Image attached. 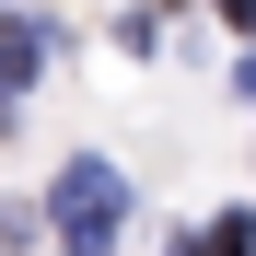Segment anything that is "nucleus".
Segmentation results:
<instances>
[{"mask_svg":"<svg viewBox=\"0 0 256 256\" xmlns=\"http://www.w3.org/2000/svg\"><path fill=\"white\" fill-rule=\"evenodd\" d=\"M116 210H128V186L105 175V163H70V175H58V222H70L82 244H105V233H116Z\"/></svg>","mask_w":256,"mask_h":256,"instance_id":"nucleus-1","label":"nucleus"},{"mask_svg":"<svg viewBox=\"0 0 256 256\" xmlns=\"http://www.w3.org/2000/svg\"><path fill=\"white\" fill-rule=\"evenodd\" d=\"M186 256H256V233H244V222H210V233H198Z\"/></svg>","mask_w":256,"mask_h":256,"instance_id":"nucleus-2","label":"nucleus"},{"mask_svg":"<svg viewBox=\"0 0 256 256\" xmlns=\"http://www.w3.org/2000/svg\"><path fill=\"white\" fill-rule=\"evenodd\" d=\"M222 12H233V24H256V0H222Z\"/></svg>","mask_w":256,"mask_h":256,"instance_id":"nucleus-3","label":"nucleus"}]
</instances>
